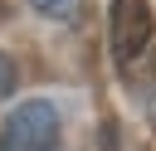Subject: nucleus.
<instances>
[{
    "instance_id": "nucleus-4",
    "label": "nucleus",
    "mask_w": 156,
    "mask_h": 151,
    "mask_svg": "<svg viewBox=\"0 0 156 151\" xmlns=\"http://www.w3.org/2000/svg\"><path fill=\"white\" fill-rule=\"evenodd\" d=\"M15 83H20V73H15V63H10L5 54H0V102H5L10 93H15Z\"/></svg>"
},
{
    "instance_id": "nucleus-3",
    "label": "nucleus",
    "mask_w": 156,
    "mask_h": 151,
    "mask_svg": "<svg viewBox=\"0 0 156 151\" xmlns=\"http://www.w3.org/2000/svg\"><path fill=\"white\" fill-rule=\"evenodd\" d=\"M44 19H58V24H73L78 15H83V0H29Z\"/></svg>"
},
{
    "instance_id": "nucleus-5",
    "label": "nucleus",
    "mask_w": 156,
    "mask_h": 151,
    "mask_svg": "<svg viewBox=\"0 0 156 151\" xmlns=\"http://www.w3.org/2000/svg\"><path fill=\"white\" fill-rule=\"evenodd\" d=\"M5 15H10V0H0V24H5Z\"/></svg>"
},
{
    "instance_id": "nucleus-2",
    "label": "nucleus",
    "mask_w": 156,
    "mask_h": 151,
    "mask_svg": "<svg viewBox=\"0 0 156 151\" xmlns=\"http://www.w3.org/2000/svg\"><path fill=\"white\" fill-rule=\"evenodd\" d=\"M58 132H63L58 107L49 97H29L0 122V151H54Z\"/></svg>"
},
{
    "instance_id": "nucleus-1",
    "label": "nucleus",
    "mask_w": 156,
    "mask_h": 151,
    "mask_svg": "<svg viewBox=\"0 0 156 151\" xmlns=\"http://www.w3.org/2000/svg\"><path fill=\"white\" fill-rule=\"evenodd\" d=\"M151 34H156V15L146 0H112V15H107V39H112V63L122 78H132V68L141 63V54L151 49Z\"/></svg>"
}]
</instances>
